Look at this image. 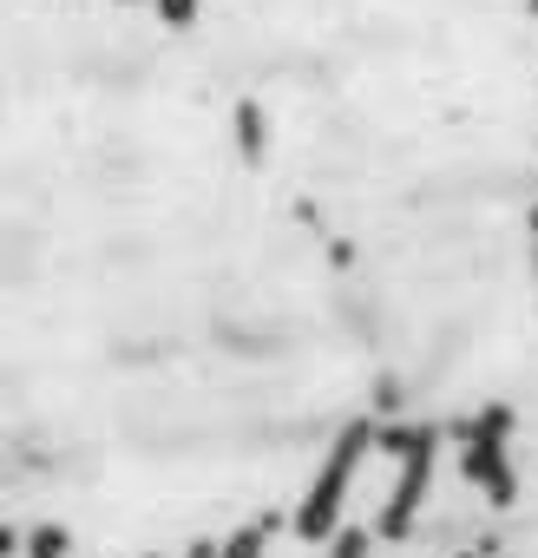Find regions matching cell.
<instances>
[{
  "mask_svg": "<svg viewBox=\"0 0 538 558\" xmlns=\"http://www.w3.org/2000/svg\"><path fill=\"white\" fill-rule=\"evenodd\" d=\"M21 551V532H14V519H0V558H14Z\"/></svg>",
  "mask_w": 538,
  "mask_h": 558,
  "instance_id": "1",
  "label": "cell"
},
{
  "mask_svg": "<svg viewBox=\"0 0 538 558\" xmlns=\"http://www.w3.org/2000/svg\"><path fill=\"white\" fill-rule=\"evenodd\" d=\"M362 551H368V545H362L355 532H342V538H335V558H362Z\"/></svg>",
  "mask_w": 538,
  "mask_h": 558,
  "instance_id": "2",
  "label": "cell"
},
{
  "mask_svg": "<svg viewBox=\"0 0 538 558\" xmlns=\"http://www.w3.org/2000/svg\"><path fill=\"white\" fill-rule=\"evenodd\" d=\"M525 8H531V27H538V0H525Z\"/></svg>",
  "mask_w": 538,
  "mask_h": 558,
  "instance_id": "3",
  "label": "cell"
}]
</instances>
